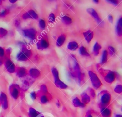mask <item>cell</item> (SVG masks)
I'll list each match as a JSON object with an SVG mask.
<instances>
[{
    "instance_id": "4316f807",
    "label": "cell",
    "mask_w": 122,
    "mask_h": 117,
    "mask_svg": "<svg viewBox=\"0 0 122 117\" xmlns=\"http://www.w3.org/2000/svg\"><path fill=\"white\" fill-rule=\"evenodd\" d=\"M41 102H42V103H46V102L47 101V99L46 97L45 96H42L41 98Z\"/></svg>"
},
{
    "instance_id": "7402d4cb",
    "label": "cell",
    "mask_w": 122,
    "mask_h": 117,
    "mask_svg": "<svg viewBox=\"0 0 122 117\" xmlns=\"http://www.w3.org/2000/svg\"><path fill=\"white\" fill-rule=\"evenodd\" d=\"M39 26H40V27L41 29H44L45 27V21L41 19L39 22Z\"/></svg>"
},
{
    "instance_id": "3957f363",
    "label": "cell",
    "mask_w": 122,
    "mask_h": 117,
    "mask_svg": "<svg viewBox=\"0 0 122 117\" xmlns=\"http://www.w3.org/2000/svg\"><path fill=\"white\" fill-rule=\"evenodd\" d=\"M87 11L90 15H91L95 19V20H96V21L97 22V23L99 25H100V26H102L104 25L103 21L101 19L98 14L94 9L88 8L87 9Z\"/></svg>"
},
{
    "instance_id": "4dcf8cb0",
    "label": "cell",
    "mask_w": 122,
    "mask_h": 117,
    "mask_svg": "<svg viewBox=\"0 0 122 117\" xmlns=\"http://www.w3.org/2000/svg\"><path fill=\"white\" fill-rule=\"evenodd\" d=\"M93 1L95 2H96V3H98L99 2V0H93Z\"/></svg>"
},
{
    "instance_id": "484cf974",
    "label": "cell",
    "mask_w": 122,
    "mask_h": 117,
    "mask_svg": "<svg viewBox=\"0 0 122 117\" xmlns=\"http://www.w3.org/2000/svg\"><path fill=\"white\" fill-rule=\"evenodd\" d=\"M117 25H118L120 27L122 28V17H121L119 19L118 22L117 23Z\"/></svg>"
},
{
    "instance_id": "ba28073f",
    "label": "cell",
    "mask_w": 122,
    "mask_h": 117,
    "mask_svg": "<svg viewBox=\"0 0 122 117\" xmlns=\"http://www.w3.org/2000/svg\"><path fill=\"white\" fill-rule=\"evenodd\" d=\"M49 43L45 40H41L38 44V48L40 49H43L49 46Z\"/></svg>"
},
{
    "instance_id": "5b68a950",
    "label": "cell",
    "mask_w": 122,
    "mask_h": 117,
    "mask_svg": "<svg viewBox=\"0 0 122 117\" xmlns=\"http://www.w3.org/2000/svg\"><path fill=\"white\" fill-rule=\"evenodd\" d=\"M111 100V95L108 93H104L101 97V101L103 105H106L109 103Z\"/></svg>"
},
{
    "instance_id": "83f0119b",
    "label": "cell",
    "mask_w": 122,
    "mask_h": 117,
    "mask_svg": "<svg viewBox=\"0 0 122 117\" xmlns=\"http://www.w3.org/2000/svg\"><path fill=\"white\" fill-rule=\"evenodd\" d=\"M108 20L111 23H113V16L111 15H109L108 16Z\"/></svg>"
},
{
    "instance_id": "6da1fadb",
    "label": "cell",
    "mask_w": 122,
    "mask_h": 117,
    "mask_svg": "<svg viewBox=\"0 0 122 117\" xmlns=\"http://www.w3.org/2000/svg\"><path fill=\"white\" fill-rule=\"evenodd\" d=\"M100 72L104 76V79L107 83H112L115 80L116 74L115 73L112 71L101 69Z\"/></svg>"
},
{
    "instance_id": "d6986e66",
    "label": "cell",
    "mask_w": 122,
    "mask_h": 117,
    "mask_svg": "<svg viewBox=\"0 0 122 117\" xmlns=\"http://www.w3.org/2000/svg\"><path fill=\"white\" fill-rule=\"evenodd\" d=\"M115 30H116V33L117 35L119 36H122V28H121L118 25L116 24Z\"/></svg>"
},
{
    "instance_id": "5bb4252c",
    "label": "cell",
    "mask_w": 122,
    "mask_h": 117,
    "mask_svg": "<svg viewBox=\"0 0 122 117\" xmlns=\"http://www.w3.org/2000/svg\"><path fill=\"white\" fill-rule=\"evenodd\" d=\"M61 21L65 25H70L72 23L71 18L66 15L62 17Z\"/></svg>"
},
{
    "instance_id": "7a4b0ae2",
    "label": "cell",
    "mask_w": 122,
    "mask_h": 117,
    "mask_svg": "<svg viewBox=\"0 0 122 117\" xmlns=\"http://www.w3.org/2000/svg\"><path fill=\"white\" fill-rule=\"evenodd\" d=\"M88 75L92 86L95 89H98L102 85V82L97 74L92 71L88 72Z\"/></svg>"
},
{
    "instance_id": "ffe728a7",
    "label": "cell",
    "mask_w": 122,
    "mask_h": 117,
    "mask_svg": "<svg viewBox=\"0 0 122 117\" xmlns=\"http://www.w3.org/2000/svg\"><path fill=\"white\" fill-rule=\"evenodd\" d=\"M108 54H110V55H111V56L114 55L115 53V49L114 47H113L112 46H110L108 47Z\"/></svg>"
},
{
    "instance_id": "d4e9b609",
    "label": "cell",
    "mask_w": 122,
    "mask_h": 117,
    "mask_svg": "<svg viewBox=\"0 0 122 117\" xmlns=\"http://www.w3.org/2000/svg\"><path fill=\"white\" fill-rule=\"evenodd\" d=\"M109 2L113 4L114 5H117L119 3V1H117V0H107Z\"/></svg>"
},
{
    "instance_id": "8992f818",
    "label": "cell",
    "mask_w": 122,
    "mask_h": 117,
    "mask_svg": "<svg viewBox=\"0 0 122 117\" xmlns=\"http://www.w3.org/2000/svg\"><path fill=\"white\" fill-rule=\"evenodd\" d=\"M65 40H66L65 35L63 34L60 35L57 38V40L56 41V45L58 47L61 46L63 45V44L64 43Z\"/></svg>"
},
{
    "instance_id": "277c9868",
    "label": "cell",
    "mask_w": 122,
    "mask_h": 117,
    "mask_svg": "<svg viewBox=\"0 0 122 117\" xmlns=\"http://www.w3.org/2000/svg\"><path fill=\"white\" fill-rule=\"evenodd\" d=\"M83 35L84 37L85 40L86 41V42L88 43H90V42L91 41V40L93 38L94 34L92 31L90 30H88L87 31L83 32Z\"/></svg>"
},
{
    "instance_id": "603a6c76",
    "label": "cell",
    "mask_w": 122,
    "mask_h": 117,
    "mask_svg": "<svg viewBox=\"0 0 122 117\" xmlns=\"http://www.w3.org/2000/svg\"><path fill=\"white\" fill-rule=\"evenodd\" d=\"M55 20V16L54 14L51 13L49 17V20L51 22H53Z\"/></svg>"
},
{
    "instance_id": "52a82bcc",
    "label": "cell",
    "mask_w": 122,
    "mask_h": 117,
    "mask_svg": "<svg viewBox=\"0 0 122 117\" xmlns=\"http://www.w3.org/2000/svg\"><path fill=\"white\" fill-rule=\"evenodd\" d=\"M79 47L78 43L75 41H71L68 43L67 45V48L71 51H75Z\"/></svg>"
},
{
    "instance_id": "30bf717a",
    "label": "cell",
    "mask_w": 122,
    "mask_h": 117,
    "mask_svg": "<svg viewBox=\"0 0 122 117\" xmlns=\"http://www.w3.org/2000/svg\"><path fill=\"white\" fill-rule=\"evenodd\" d=\"M0 100L3 108L6 109L8 107V104H7V97L5 94L1 93L0 97Z\"/></svg>"
},
{
    "instance_id": "2e32d148",
    "label": "cell",
    "mask_w": 122,
    "mask_h": 117,
    "mask_svg": "<svg viewBox=\"0 0 122 117\" xmlns=\"http://www.w3.org/2000/svg\"><path fill=\"white\" fill-rule=\"evenodd\" d=\"M73 104L75 107H83L84 104H83L78 98H75L73 99L72 101Z\"/></svg>"
},
{
    "instance_id": "9a60e30c",
    "label": "cell",
    "mask_w": 122,
    "mask_h": 117,
    "mask_svg": "<svg viewBox=\"0 0 122 117\" xmlns=\"http://www.w3.org/2000/svg\"><path fill=\"white\" fill-rule=\"evenodd\" d=\"M108 55V51L106 50H104L102 52V58H101V62L103 64L107 62V59H108V58H107Z\"/></svg>"
},
{
    "instance_id": "f1b7e54d",
    "label": "cell",
    "mask_w": 122,
    "mask_h": 117,
    "mask_svg": "<svg viewBox=\"0 0 122 117\" xmlns=\"http://www.w3.org/2000/svg\"><path fill=\"white\" fill-rule=\"evenodd\" d=\"M90 94L93 97V98H94L95 96V92L94 91V90L92 89H90Z\"/></svg>"
},
{
    "instance_id": "1f68e13d",
    "label": "cell",
    "mask_w": 122,
    "mask_h": 117,
    "mask_svg": "<svg viewBox=\"0 0 122 117\" xmlns=\"http://www.w3.org/2000/svg\"><path fill=\"white\" fill-rule=\"evenodd\" d=\"M117 117H122V115H118L117 116Z\"/></svg>"
},
{
    "instance_id": "ac0fdd59",
    "label": "cell",
    "mask_w": 122,
    "mask_h": 117,
    "mask_svg": "<svg viewBox=\"0 0 122 117\" xmlns=\"http://www.w3.org/2000/svg\"><path fill=\"white\" fill-rule=\"evenodd\" d=\"M39 113L35 109L32 108H30V109L29 116L30 117H36Z\"/></svg>"
},
{
    "instance_id": "cb8c5ba5",
    "label": "cell",
    "mask_w": 122,
    "mask_h": 117,
    "mask_svg": "<svg viewBox=\"0 0 122 117\" xmlns=\"http://www.w3.org/2000/svg\"><path fill=\"white\" fill-rule=\"evenodd\" d=\"M18 90H17L15 88V89H14L13 90H12V95L13 96V97H14V98H16L18 96Z\"/></svg>"
},
{
    "instance_id": "4fadbf2b",
    "label": "cell",
    "mask_w": 122,
    "mask_h": 117,
    "mask_svg": "<svg viewBox=\"0 0 122 117\" xmlns=\"http://www.w3.org/2000/svg\"><path fill=\"white\" fill-rule=\"evenodd\" d=\"M79 53L82 56H90V54L88 52L86 48L83 46H81L79 48Z\"/></svg>"
},
{
    "instance_id": "d6a6232c",
    "label": "cell",
    "mask_w": 122,
    "mask_h": 117,
    "mask_svg": "<svg viewBox=\"0 0 122 117\" xmlns=\"http://www.w3.org/2000/svg\"><path fill=\"white\" fill-rule=\"evenodd\" d=\"M88 117H92L91 115H89V116Z\"/></svg>"
},
{
    "instance_id": "7c38bea8",
    "label": "cell",
    "mask_w": 122,
    "mask_h": 117,
    "mask_svg": "<svg viewBox=\"0 0 122 117\" xmlns=\"http://www.w3.org/2000/svg\"><path fill=\"white\" fill-rule=\"evenodd\" d=\"M81 101L83 104H87L90 101V97L87 93H83L81 95Z\"/></svg>"
},
{
    "instance_id": "836d02e7",
    "label": "cell",
    "mask_w": 122,
    "mask_h": 117,
    "mask_svg": "<svg viewBox=\"0 0 122 117\" xmlns=\"http://www.w3.org/2000/svg\"></svg>"
},
{
    "instance_id": "44dd1931",
    "label": "cell",
    "mask_w": 122,
    "mask_h": 117,
    "mask_svg": "<svg viewBox=\"0 0 122 117\" xmlns=\"http://www.w3.org/2000/svg\"><path fill=\"white\" fill-rule=\"evenodd\" d=\"M114 91L118 93H121L122 92V85H118L114 88Z\"/></svg>"
},
{
    "instance_id": "e0dca14e",
    "label": "cell",
    "mask_w": 122,
    "mask_h": 117,
    "mask_svg": "<svg viewBox=\"0 0 122 117\" xmlns=\"http://www.w3.org/2000/svg\"><path fill=\"white\" fill-rule=\"evenodd\" d=\"M102 113L103 117H109L111 115V111L108 108H103L102 110Z\"/></svg>"
},
{
    "instance_id": "8fae6325",
    "label": "cell",
    "mask_w": 122,
    "mask_h": 117,
    "mask_svg": "<svg viewBox=\"0 0 122 117\" xmlns=\"http://www.w3.org/2000/svg\"><path fill=\"white\" fill-rule=\"evenodd\" d=\"M54 82L56 86L60 89H66L67 88V85H66L63 82L61 81L59 78L55 80Z\"/></svg>"
},
{
    "instance_id": "f546056e",
    "label": "cell",
    "mask_w": 122,
    "mask_h": 117,
    "mask_svg": "<svg viewBox=\"0 0 122 117\" xmlns=\"http://www.w3.org/2000/svg\"><path fill=\"white\" fill-rule=\"evenodd\" d=\"M31 97H32L33 99H35V97H36V96H35V93H34V92L31 93Z\"/></svg>"
},
{
    "instance_id": "9c48e42d",
    "label": "cell",
    "mask_w": 122,
    "mask_h": 117,
    "mask_svg": "<svg viewBox=\"0 0 122 117\" xmlns=\"http://www.w3.org/2000/svg\"><path fill=\"white\" fill-rule=\"evenodd\" d=\"M101 48H102L101 45L98 42H96L94 44V46L93 47L92 52H93V54L95 56H97L99 54Z\"/></svg>"
}]
</instances>
